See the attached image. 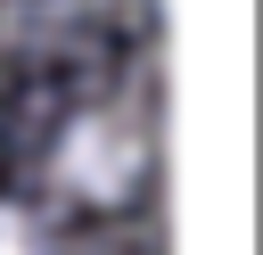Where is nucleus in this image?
<instances>
[{
  "instance_id": "obj_1",
  "label": "nucleus",
  "mask_w": 263,
  "mask_h": 255,
  "mask_svg": "<svg viewBox=\"0 0 263 255\" xmlns=\"http://www.w3.org/2000/svg\"><path fill=\"white\" fill-rule=\"evenodd\" d=\"M140 173H148V123L132 107H90V115L66 123V140H58V189H74L90 206H115V197L140 189Z\"/></svg>"
},
{
  "instance_id": "obj_2",
  "label": "nucleus",
  "mask_w": 263,
  "mask_h": 255,
  "mask_svg": "<svg viewBox=\"0 0 263 255\" xmlns=\"http://www.w3.org/2000/svg\"><path fill=\"white\" fill-rule=\"evenodd\" d=\"M0 255H49V247H41V230H33V214H25V206H0Z\"/></svg>"
}]
</instances>
